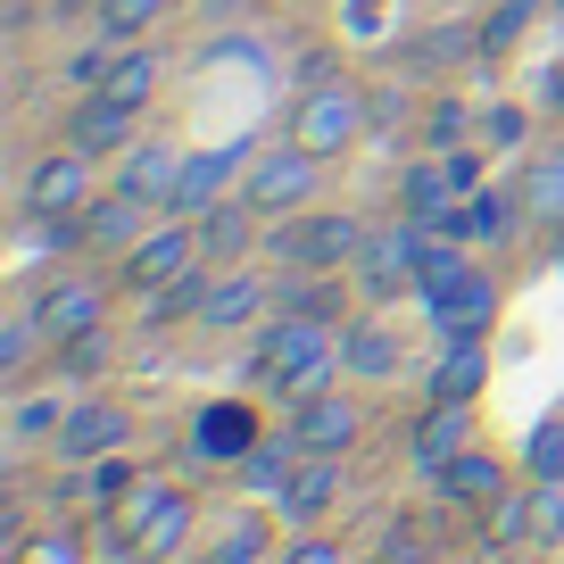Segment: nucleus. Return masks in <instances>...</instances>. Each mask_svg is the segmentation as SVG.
<instances>
[{
	"label": "nucleus",
	"mask_w": 564,
	"mask_h": 564,
	"mask_svg": "<svg viewBox=\"0 0 564 564\" xmlns=\"http://www.w3.org/2000/svg\"><path fill=\"white\" fill-rule=\"evenodd\" d=\"M150 216H159L150 199H133V192H117V183H108V192L84 208V241H91V249H117V258H124V249L150 232Z\"/></svg>",
	"instance_id": "nucleus-21"
},
{
	"label": "nucleus",
	"mask_w": 564,
	"mask_h": 564,
	"mask_svg": "<svg viewBox=\"0 0 564 564\" xmlns=\"http://www.w3.org/2000/svg\"><path fill=\"white\" fill-rule=\"evenodd\" d=\"M540 531V490H507L498 507H481V556H498V547H514V540H531Z\"/></svg>",
	"instance_id": "nucleus-28"
},
{
	"label": "nucleus",
	"mask_w": 564,
	"mask_h": 564,
	"mask_svg": "<svg viewBox=\"0 0 564 564\" xmlns=\"http://www.w3.org/2000/svg\"><path fill=\"white\" fill-rule=\"evenodd\" d=\"M415 249H423V225H415V216H399V225H373L366 249H357V265H349L357 300H366V307H390L399 291H415Z\"/></svg>",
	"instance_id": "nucleus-5"
},
{
	"label": "nucleus",
	"mask_w": 564,
	"mask_h": 564,
	"mask_svg": "<svg viewBox=\"0 0 564 564\" xmlns=\"http://www.w3.org/2000/svg\"><path fill=\"white\" fill-rule=\"evenodd\" d=\"M133 564H141V556H133Z\"/></svg>",
	"instance_id": "nucleus-48"
},
{
	"label": "nucleus",
	"mask_w": 564,
	"mask_h": 564,
	"mask_svg": "<svg viewBox=\"0 0 564 564\" xmlns=\"http://www.w3.org/2000/svg\"><path fill=\"white\" fill-rule=\"evenodd\" d=\"M67 382L58 390H34V399H18L9 406V432H18V441H58V423H67Z\"/></svg>",
	"instance_id": "nucleus-32"
},
{
	"label": "nucleus",
	"mask_w": 564,
	"mask_h": 564,
	"mask_svg": "<svg viewBox=\"0 0 564 564\" xmlns=\"http://www.w3.org/2000/svg\"><path fill=\"white\" fill-rule=\"evenodd\" d=\"M249 150H199V159H183V183H175V216H199L225 199V183H241Z\"/></svg>",
	"instance_id": "nucleus-23"
},
{
	"label": "nucleus",
	"mask_w": 564,
	"mask_h": 564,
	"mask_svg": "<svg viewBox=\"0 0 564 564\" xmlns=\"http://www.w3.org/2000/svg\"><path fill=\"white\" fill-rule=\"evenodd\" d=\"M91 150H75V141H58L51 159H34V175H25V216L34 225H58V216H84L91 199H100V175H91Z\"/></svg>",
	"instance_id": "nucleus-6"
},
{
	"label": "nucleus",
	"mask_w": 564,
	"mask_h": 564,
	"mask_svg": "<svg viewBox=\"0 0 564 564\" xmlns=\"http://www.w3.org/2000/svg\"><path fill=\"white\" fill-rule=\"evenodd\" d=\"M432 324H441V333H490L498 324V282L481 274V265H465L457 282H448V291H432Z\"/></svg>",
	"instance_id": "nucleus-19"
},
{
	"label": "nucleus",
	"mask_w": 564,
	"mask_h": 564,
	"mask_svg": "<svg viewBox=\"0 0 564 564\" xmlns=\"http://www.w3.org/2000/svg\"><path fill=\"white\" fill-rule=\"evenodd\" d=\"M58 382H91V373L108 366V333H84V340H58Z\"/></svg>",
	"instance_id": "nucleus-36"
},
{
	"label": "nucleus",
	"mask_w": 564,
	"mask_h": 564,
	"mask_svg": "<svg viewBox=\"0 0 564 564\" xmlns=\"http://www.w3.org/2000/svg\"><path fill=\"white\" fill-rule=\"evenodd\" d=\"M300 457H307V448L291 441V423H274V432H265V441H258V448L241 457V481H249V490L265 498V507H274V498H282V481L300 474Z\"/></svg>",
	"instance_id": "nucleus-27"
},
{
	"label": "nucleus",
	"mask_w": 564,
	"mask_h": 564,
	"mask_svg": "<svg viewBox=\"0 0 564 564\" xmlns=\"http://www.w3.org/2000/svg\"><path fill=\"white\" fill-rule=\"evenodd\" d=\"M465 133H474V108H465V100H441V108H432V150H457Z\"/></svg>",
	"instance_id": "nucleus-38"
},
{
	"label": "nucleus",
	"mask_w": 564,
	"mask_h": 564,
	"mask_svg": "<svg viewBox=\"0 0 564 564\" xmlns=\"http://www.w3.org/2000/svg\"><path fill=\"white\" fill-rule=\"evenodd\" d=\"M457 448H474V406H448V399H432V415L415 423V465L423 474H441Z\"/></svg>",
	"instance_id": "nucleus-25"
},
{
	"label": "nucleus",
	"mask_w": 564,
	"mask_h": 564,
	"mask_svg": "<svg viewBox=\"0 0 564 564\" xmlns=\"http://www.w3.org/2000/svg\"><path fill=\"white\" fill-rule=\"evenodd\" d=\"M349 498V457H300V474L282 481V498H274V514L291 531H316L324 514Z\"/></svg>",
	"instance_id": "nucleus-12"
},
{
	"label": "nucleus",
	"mask_w": 564,
	"mask_h": 564,
	"mask_svg": "<svg viewBox=\"0 0 564 564\" xmlns=\"http://www.w3.org/2000/svg\"><path fill=\"white\" fill-rule=\"evenodd\" d=\"M265 216L249 208V199H216V208H199V249H208V265H232L249 258V232H258Z\"/></svg>",
	"instance_id": "nucleus-26"
},
{
	"label": "nucleus",
	"mask_w": 564,
	"mask_h": 564,
	"mask_svg": "<svg viewBox=\"0 0 564 564\" xmlns=\"http://www.w3.org/2000/svg\"><path fill=\"white\" fill-rule=\"evenodd\" d=\"M175 183H183V150L175 141H133V150L117 159V192L150 199L159 216H175Z\"/></svg>",
	"instance_id": "nucleus-18"
},
{
	"label": "nucleus",
	"mask_w": 564,
	"mask_h": 564,
	"mask_svg": "<svg viewBox=\"0 0 564 564\" xmlns=\"http://www.w3.org/2000/svg\"><path fill=\"white\" fill-rule=\"evenodd\" d=\"M366 232L373 225H357V216H340V208H300V225H274L265 258H274L282 274H349Z\"/></svg>",
	"instance_id": "nucleus-3"
},
{
	"label": "nucleus",
	"mask_w": 564,
	"mask_h": 564,
	"mask_svg": "<svg viewBox=\"0 0 564 564\" xmlns=\"http://www.w3.org/2000/svg\"><path fill=\"white\" fill-rule=\"evenodd\" d=\"M199 258H208V249H199V232H192V225H150V232H141V241L117 258V291H141V300H159V291H175V282L192 274Z\"/></svg>",
	"instance_id": "nucleus-7"
},
{
	"label": "nucleus",
	"mask_w": 564,
	"mask_h": 564,
	"mask_svg": "<svg viewBox=\"0 0 564 564\" xmlns=\"http://www.w3.org/2000/svg\"><path fill=\"white\" fill-rule=\"evenodd\" d=\"M192 531H199V507H192V490H175L150 523L133 531V556H141V564H175L183 547H192Z\"/></svg>",
	"instance_id": "nucleus-24"
},
{
	"label": "nucleus",
	"mask_w": 564,
	"mask_h": 564,
	"mask_svg": "<svg viewBox=\"0 0 564 564\" xmlns=\"http://www.w3.org/2000/svg\"><path fill=\"white\" fill-rule=\"evenodd\" d=\"M249 382L265 399H316V390L340 382V324L324 316H300V307H274L258 324V349H249Z\"/></svg>",
	"instance_id": "nucleus-1"
},
{
	"label": "nucleus",
	"mask_w": 564,
	"mask_h": 564,
	"mask_svg": "<svg viewBox=\"0 0 564 564\" xmlns=\"http://www.w3.org/2000/svg\"><path fill=\"white\" fill-rule=\"evenodd\" d=\"M282 564H349V547H340V540H324V531H300V547H291Z\"/></svg>",
	"instance_id": "nucleus-40"
},
{
	"label": "nucleus",
	"mask_w": 564,
	"mask_h": 564,
	"mask_svg": "<svg viewBox=\"0 0 564 564\" xmlns=\"http://www.w3.org/2000/svg\"><path fill=\"white\" fill-rule=\"evenodd\" d=\"M399 366H406V349H399V333H390L382 307H366V316L340 324V373H349V382H399Z\"/></svg>",
	"instance_id": "nucleus-15"
},
{
	"label": "nucleus",
	"mask_w": 564,
	"mask_h": 564,
	"mask_svg": "<svg viewBox=\"0 0 564 564\" xmlns=\"http://www.w3.org/2000/svg\"><path fill=\"white\" fill-rule=\"evenodd\" d=\"M67 9H75V0H58V18H67Z\"/></svg>",
	"instance_id": "nucleus-46"
},
{
	"label": "nucleus",
	"mask_w": 564,
	"mask_h": 564,
	"mask_svg": "<svg viewBox=\"0 0 564 564\" xmlns=\"http://www.w3.org/2000/svg\"><path fill=\"white\" fill-rule=\"evenodd\" d=\"M481 133H490L498 150H514V141H523V108H490V124H481Z\"/></svg>",
	"instance_id": "nucleus-42"
},
{
	"label": "nucleus",
	"mask_w": 564,
	"mask_h": 564,
	"mask_svg": "<svg viewBox=\"0 0 564 564\" xmlns=\"http://www.w3.org/2000/svg\"><path fill=\"white\" fill-rule=\"evenodd\" d=\"M133 441V415H124V406H108V399H75L67 406V423H58V465H100V457H117V448Z\"/></svg>",
	"instance_id": "nucleus-11"
},
{
	"label": "nucleus",
	"mask_w": 564,
	"mask_h": 564,
	"mask_svg": "<svg viewBox=\"0 0 564 564\" xmlns=\"http://www.w3.org/2000/svg\"><path fill=\"white\" fill-rule=\"evenodd\" d=\"M357 432H366V406H357L340 382L291 406V441H300L307 457H349V448H357Z\"/></svg>",
	"instance_id": "nucleus-10"
},
{
	"label": "nucleus",
	"mask_w": 564,
	"mask_h": 564,
	"mask_svg": "<svg viewBox=\"0 0 564 564\" xmlns=\"http://www.w3.org/2000/svg\"><path fill=\"white\" fill-rule=\"evenodd\" d=\"M514 192H523V225L531 232H564V150H531L523 175H514Z\"/></svg>",
	"instance_id": "nucleus-22"
},
{
	"label": "nucleus",
	"mask_w": 564,
	"mask_h": 564,
	"mask_svg": "<svg viewBox=\"0 0 564 564\" xmlns=\"http://www.w3.org/2000/svg\"><path fill=\"white\" fill-rule=\"evenodd\" d=\"M166 498H175V481H166V474H150V481H133V490H124V498H117V523H124V540H133V531H141V523H150V514H159V507H166Z\"/></svg>",
	"instance_id": "nucleus-35"
},
{
	"label": "nucleus",
	"mask_w": 564,
	"mask_h": 564,
	"mask_svg": "<svg viewBox=\"0 0 564 564\" xmlns=\"http://www.w3.org/2000/svg\"><path fill=\"white\" fill-rule=\"evenodd\" d=\"M481 382H490V333H441V357H432V373H423V399L474 406Z\"/></svg>",
	"instance_id": "nucleus-13"
},
{
	"label": "nucleus",
	"mask_w": 564,
	"mask_h": 564,
	"mask_svg": "<svg viewBox=\"0 0 564 564\" xmlns=\"http://www.w3.org/2000/svg\"><path fill=\"white\" fill-rule=\"evenodd\" d=\"M166 9H175V0H91V25H100V42H141L150 34V25H166Z\"/></svg>",
	"instance_id": "nucleus-30"
},
{
	"label": "nucleus",
	"mask_w": 564,
	"mask_h": 564,
	"mask_svg": "<svg viewBox=\"0 0 564 564\" xmlns=\"http://www.w3.org/2000/svg\"><path fill=\"white\" fill-rule=\"evenodd\" d=\"M34 340H42L34 307H25V316H9V324H0V373H25V357H34Z\"/></svg>",
	"instance_id": "nucleus-37"
},
{
	"label": "nucleus",
	"mask_w": 564,
	"mask_h": 564,
	"mask_svg": "<svg viewBox=\"0 0 564 564\" xmlns=\"http://www.w3.org/2000/svg\"><path fill=\"white\" fill-rule=\"evenodd\" d=\"M258 441H265V415L249 399H208L192 415V432H183V448H192L199 465H241Z\"/></svg>",
	"instance_id": "nucleus-9"
},
{
	"label": "nucleus",
	"mask_w": 564,
	"mask_h": 564,
	"mask_svg": "<svg viewBox=\"0 0 564 564\" xmlns=\"http://www.w3.org/2000/svg\"><path fill=\"white\" fill-rule=\"evenodd\" d=\"M382 564H441V556H432V547H415V540H390Z\"/></svg>",
	"instance_id": "nucleus-43"
},
{
	"label": "nucleus",
	"mask_w": 564,
	"mask_h": 564,
	"mask_svg": "<svg viewBox=\"0 0 564 564\" xmlns=\"http://www.w3.org/2000/svg\"><path fill=\"white\" fill-rule=\"evenodd\" d=\"M514 225H523V192H514V183H481V192H465V208H457V232L474 249L514 241Z\"/></svg>",
	"instance_id": "nucleus-20"
},
{
	"label": "nucleus",
	"mask_w": 564,
	"mask_h": 564,
	"mask_svg": "<svg viewBox=\"0 0 564 564\" xmlns=\"http://www.w3.org/2000/svg\"><path fill=\"white\" fill-rule=\"evenodd\" d=\"M373 133V100L357 84H340V75H324V84H307L300 91V108H291V141H300L307 159H349L357 141Z\"/></svg>",
	"instance_id": "nucleus-2"
},
{
	"label": "nucleus",
	"mask_w": 564,
	"mask_h": 564,
	"mask_svg": "<svg viewBox=\"0 0 564 564\" xmlns=\"http://www.w3.org/2000/svg\"><path fill=\"white\" fill-rule=\"evenodd\" d=\"M108 58H117V42H100V51H75V58H67V84H91V91H100Z\"/></svg>",
	"instance_id": "nucleus-41"
},
{
	"label": "nucleus",
	"mask_w": 564,
	"mask_h": 564,
	"mask_svg": "<svg viewBox=\"0 0 564 564\" xmlns=\"http://www.w3.org/2000/svg\"><path fill=\"white\" fill-rule=\"evenodd\" d=\"M159 51H133V42H124V51L117 58H108V75H100V91H108V100H124V108H150V100H159Z\"/></svg>",
	"instance_id": "nucleus-29"
},
{
	"label": "nucleus",
	"mask_w": 564,
	"mask_h": 564,
	"mask_svg": "<svg viewBox=\"0 0 564 564\" xmlns=\"http://www.w3.org/2000/svg\"><path fill=\"white\" fill-rule=\"evenodd\" d=\"M432 481H441V498H448V507L481 514V507H498V498L514 490V465L498 457V448H481V441H474V448H457V457H448Z\"/></svg>",
	"instance_id": "nucleus-14"
},
{
	"label": "nucleus",
	"mask_w": 564,
	"mask_h": 564,
	"mask_svg": "<svg viewBox=\"0 0 564 564\" xmlns=\"http://www.w3.org/2000/svg\"><path fill=\"white\" fill-rule=\"evenodd\" d=\"M265 547H274V531H265V507H249V514H232L225 531H216V547L199 564H258Z\"/></svg>",
	"instance_id": "nucleus-31"
},
{
	"label": "nucleus",
	"mask_w": 564,
	"mask_h": 564,
	"mask_svg": "<svg viewBox=\"0 0 564 564\" xmlns=\"http://www.w3.org/2000/svg\"><path fill=\"white\" fill-rule=\"evenodd\" d=\"M265 300H274V282L258 265H225L208 282V307H199V333H241V324H265Z\"/></svg>",
	"instance_id": "nucleus-16"
},
{
	"label": "nucleus",
	"mask_w": 564,
	"mask_h": 564,
	"mask_svg": "<svg viewBox=\"0 0 564 564\" xmlns=\"http://www.w3.org/2000/svg\"><path fill=\"white\" fill-rule=\"evenodd\" d=\"M523 474L531 481H564V415H547V423L523 432Z\"/></svg>",
	"instance_id": "nucleus-34"
},
{
	"label": "nucleus",
	"mask_w": 564,
	"mask_h": 564,
	"mask_svg": "<svg viewBox=\"0 0 564 564\" xmlns=\"http://www.w3.org/2000/svg\"><path fill=\"white\" fill-rule=\"evenodd\" d=\"M25 307H34V324H42V349L84 340V333H108V291L91 274H51Z\"/></svg>",
	"instance_id": "nucleus-8"
},
{
	"label": "nucleus",
	"mask_w": 564,
	"mask_h": 564,
	"mask_svg": "<svg viewBox=\"0 0 564 564\" xmlns=\"http://www.w3.org/2000/svg\"><path fill=\"white\" fill-rule=\"evenodd\" d=\"M540 9H547V0H498V9H490V25L474 34V51H481V58H507L514 42L531 34V18H540Z\"/></svg>",
	"instance_id": "nucleus-33"
},
{
	"label": "nucleus",
	"mask_w": 564,
	"mask_h": 564,
	"mask_svg": "<svg viewBox=\"0 0 564 564\" xmlns=\"http://www.w3.org/2000/svg\"><path fill=\"white\" fill-rule=\"evenodd\" d=\"M547 9H556V25H564V0H547Z\"/></svg>",
	"instance_id": "nucleus-45"
},
{
	"label": "nucleus",
	"mask_w": 564,
	"mask_h": 564,
	"mask_svg": "<svg viewBox=\"0 0 564 564\" xmlns=\"http://www.w3.org/2000/svg\"><path fill=\"white\" fill-rule=\"evenodd\" d=\"M441 166H448V183H457V192H481V183H490V166H481V150H474V141L441 150Z\"/></svg>",
	"instance_id": "nucleus-39"
},
{
	"label": "nucleus",
	"mask_w": 564,
	"mask_h": 564,
	"mask_svg": "<svg viewBox=\"0 0 564 564\" xmlns=\"http://www.w3.org/2000/svg\"><path fill=\"white\" fill-rule=\"evenodd\" d=\"M556 258H564V241H556Z\"/></svg>",
	"instance_id": "nucleus-47"
},
{
	"label": "nucleus",
	"mask_w": 564,
	"mask_h": 564,
	"mask_svg": "<svg viewBox=\"0 0 564 564\" xmlns=\"http://www.w3.org/2000/svg\"><path fill=\"white\" fill-rule=\"evenodd\" d=\"M133 117H141V108L108 100V91H84V100L67 108V141H75V150H91V159H124V150L141 141Z\"/></svg>",
	"instance_id": "nucleus-17"
},
{
	"label": "nucleus",
	"mask_w": 564,
	"mask_h": 564,
	"mask_svg": "<svg viewBox=\"0 0 564 564\" xmlns=\"http://www.w3.org/2000/svg\"><path fill=\"white\" fill-rule=\"evenodd\" d=\"M540 100H547V108H556V117H564V58H556V67L540 75Z\"/></svg>",
	"instance_id": "nucleus-44"
},
{
	"label": "nucleus",
	"mask_w": 564,
	"mask_h": 564,
	"mask_svg": "<svg viewBox=\"0 0 564 564\" xmlns=\"http://www.w3.org/2000/svg\"><path fill=\"white\" fill-rule=\"evenodd\" d=\"M316 192H324V159H307L291 133H282L274 150H249V166H241V199L265 216V225H274V216L316 208Z\"/></svg>",
	"instance_id": "nucleus-4"
}]
</instances>
